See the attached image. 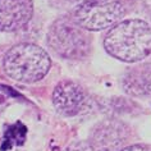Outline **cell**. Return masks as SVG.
<instances>
[{
  "mask_svg": "<svg viewBox=\"0 0 151 151\" xmlns=\"http://www.w3.org/2000/svg\"><path fill=\"white\" fill-rule=\"evenodd\" d=\"M6 105H8V97H6L5 93H3L1 91H0V114L4 111Z\"/></svg>",
  "mask_w": 151,
  "mask_h": 151,
  "instance_id": "obj_11",
  "label": "cell"
},
{
  "mask_svg": "<svg viewBox=\"0 0 151 151\" xmlns=\"http://www.w3.org/2000/svg\"><path fill=\"white\" fill-rule=\"evenodd\" d=\"M32 16V0H0V32H14L23 28Z\"/></svg>",
  "mask_w": 151,
  "mask_h": 151,
  "instance_id": "obj_7",
  "label": "cell"
},
{
  "mask_svg": "<svg viewBox=\"0 0 151 151\" xmlns=\"http://www.w3.org/2000/svg\"><path fill=\"white\" fill-rule=\"evenodd\" d=\"M47 44L64 59H85L91 51V37L70 17H60L47 31Z\"/></svg>",
  "mask_w": 151,
  "mask_h": 151,
  "instance_id": "obj_3",
  "label": "cell"
},
{
  "mask_svg": "<svg viewBox=\"0 0 151 151\" xmlns=\"http://www.w3.org/2000/svg\"><path fill=\"white\" fill-rule=\"evenodd\" d=\"M64 151H96V150L87 141H76L73 143H70Z\"/></svg>",
  "mask_w": 151,
  "mask_h": 151,
  "instance_id": "obj_9",
  "label": "cell"
},
{
  "mask_svg": "<svg viewBox=\"0 0 151 151\" xmlns=\"http://www.w3.org/2000/svg\"><path fill=\"white\" fill-rule=\"evenodd\" d=\"M124 16L126 6L119 0H106L74 6L70 18L86 31H103L119 23Z\"/></svg>",
  "mask_w": 151,
  "mask_h": 151,
  "instance_id": "obj_4",
  "label": "cell"
},
{
  "mask_svg": "<svg viewBox=\"0 0 151 151\" xmlns=\"http://www.w3.org/2000/svg\"><path fill=\"white\" fill-rule=\"evenodd\" d=\"M73 4L77 6V5H81V4H88V3H97V1H106V0H69Z\"/></svg>",
  "mask_w": 151,
  "mask_h": 151,
  "instance_id": "obj_12",
  "label": "cell"
},
{
  "mask_svg": "<svg viewBox=\"0 0 151 151\" xmlns=\"http://www.w3.org/2000/svg\"><path fill=\"white\" fill-rule=\"evenodd\" d=\"M122 83L126 92L129 95H151V64H143L129 69L124 76Z\"/></svg>",
  "mask_w": 151,
  "mask_h": 151,
  "instance_id": "obj_8",
  "label": "cell"
},
{
  "mask_svg": "<svg viewBox=\"0 0 151 151\" xmlns=\"http://www.w3.org/2000/svg\"><path fill=\"white\" fill-rule=\"evenodd\" d=\"M120 151H151V147L146 145H132L124 147Z\"/></svg>",
  "mask_w": 151,
  "mask_h": 151,
  "instance_id": "obj_10",
  "label": "cell"
},
{
  "mask_svg": "<svg viewBox=\"0 0 151 151\" xmlns=\"http://www.w3.org/2000/svg\"><path fill=\"white\" fill-rule=\"evenodd\" d=\"M88 103L87 93L77 82L65 80L59 82L52 92V104L56 111L65 116H74Z\"/></svg>",
  "mask_w": 151,
  "mask_h": 151,
  "instance_id": "obj_6",
  "label": "cell"
},
{
  "mask_svg": "<svg viewBox=\"0 0 151 151\" xmlns=\"http://www.w3.org/2000/svg\"><path fill=\"white\" fill-rule=\"evenodd\" d=\"M104 47L120 62H141L151 52V26L142 19L120 21L105 35Z\"/></svg>",
  "mask_w": 151,
  "mask_h": 151,
  "instance_id": "obj_1",
  "label": "cell"
},
{
  "mask_svg": "<svg viewBox=\"0 0 151 151\" xmlns=\"http://www.w3.org/2000/svg\"><path fill=\"white\" fill-rule=\"evenodd\" d=\"M129 128L118 119H104L92 128L90 143L96 151H120L128 141Z\"/></svg>",
  "mask_w": 151,
  "mask_h": 151,
  "instance_id": "obj_5",
  "label": "cell"
},
{
  "mask_svg": "<svg viewBox=\"0 0 151 151\" xmlns=\"http://www.w3.org/2000/svg\"><path fill=\"white\" fill-rule=\"evenodd\" d=\"M51 59L36 44L21 42L12 46L3 58V69L10 80L21 83H33L49 73Z\"/></svg>",
  "mask_w": 151,
  "mask_h": 151,
  "instance_id": "obj_2",
  "label": "cell"
}]
</instances>
